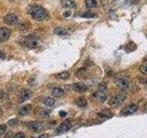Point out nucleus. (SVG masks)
<instances>
[{
	"label": "nucleus",
	"instance_id": "nucleus-35",
	"mask_svg": "<svg viewBox=\"0 0 147 138\" xmlns=\"http://www.w3.org/2000/svg\"><path fill=\"white\" fill-rule=\"evenodd\" d=\"M3 114V110L2 108H1V106H0V115H2Z\"/></svg>",
	"mask_w": 147,
	"mask_h": 138
},
{
	"label": "nucleus",
	"instance_id": "nucleus-19",
	"mask_svg": "<svg viewBox=\"0 0 147 138\" xmlns=\"http://www.w3.org/2000/svg\"><path fill=\"white\" fill-rule=\"evenodd\" d=\"M97 115L99 117H103V118H110L112 116V113L109 111H102V112H99Z\"/></svg>",
	"mask_w": 147,
	"mask_h": 138
},
{
	"label": "nucleus",
	"instance_id": "nucleus-26",
	"mask_svg": "<svg viewBox=\"0 0 147 138\" xmlns=\"http://www.w3.org/2000/svg\"><path fill=\"white\" fill-rule=\"evenodd\" d=\"M139 71L142 73V75H147V68H146V66H145L144 65H143V66H141L140 67H139Z\"/></svg>",
	"mask_w": 147,
	"mask_h": 138
},
{
	"label": "nucleus",
	"instance_id": "nucleus-34",
	"mask_svg": "<svg viewBox=\"0 0 147 138\" xmlns=\"http://www.w3.org/2000/svg\"><path fill=\"white\" fill-rule=\"evenodd\" d=\"M3 96H4V92H3L2 90H0V99H1Z\"/></svg>",
	"mask_w": 147,
	"mask_h": 138
},
{
	"label": "nucleus",
	"instance_id": "nucleus-2",
	"mask_svg": "<svg viewBox=\"0 0 147 138\" xmlns=\"http://www.w3.org/2000/svg\"><path fill=\"white\" fill-rule=\"evenodd\" d=\"M19 43L24 47H27V48L33 49L38 46L39 39L34 35H29V36L23 37L19 40Z\"/></svg>",
	"mask_w": 147,
	"mask_h": 138
},
{
	"label": "nucleus",
	"instance_id": "nucleus-9",
	"mask_svg": "<svg viewBox=\"0 0 147 138\" xmlns=\"http://www.w3.org/2000/svg\"><path fill=\"white\" fill-rule=\"evenodd\" d=\"M10 34H11L10 29H7V28H0V42L7 41L9 38Z\"/></svg>",
	"mask_w": 147,
	"mask_h": 138
},
{
	"label": "nucleus",
	"instance_id": "nucleus-11",
	"mask_svg": "<svg viewBox=\"0 0 147 138\" xmlns=\"http://www.w3.org/2000/svg\"><path fill=\"white\" fill-rule=\"evenodd\" d=\"M72 88L74 90H75V91L83 92L87 89V86L83 82H77V83H75V84H73Z\"/></svg>",
	"mask_w": 147,
	"mask_h": 138
},
{
	"label": "nucleus",
	"instance_id": "nucleus-27",
	"mask_svg": "<svg viewBox=\"0 0 147 138\" xmlns=\"http://www.w3.org/2000/svg\"><path fill=\"white\" fill-rule=\"evenodd\" d=\"M6 132H7V126L2 124V125H0V136L3 135V134H5Z\"/></svg>",
	"mask_w": 147,
	"mask_h": 138
},
{
	"label": "nucleus",
	"instance_id": "nucleus-30",
	"mask_svg": "<svg viewBox=\"0 0 147 138\" xmlns=\"http://www.w3.org/2000/svg\"><path fill=\"white\" fill-rule=\"evenodd\" d=\"M71 15H72V12H71L70 10H67V11L63 12V17H64V18H69Z\"/></svg>",
	"mask_w": 147,
	"mask_h": 138
},
{
	"label": "nucleus",
	"instance_id": "nucleus-7",
	"mask_svg": "<svg viewBox=\"0 0 147 138\" xmlns=\"http://www.w3.org/2000/svg\"><path fill=\"white\" fill-rule=\"evenodd\" d=\"M138 107L136 104H130L129 106L125 107L124 109L121 111V113L124 116H128V115H130V114H133L136 111H137Z\"/></svg>",
	"mask_w": 147,
	"mask_h": 138
},
{
	"label": "nucleus",
	"instance_id": "nucleus-3",
	"mask_svg": "<svg viewBox=\"0 0 147 138\" xmlns=\"http://www.w3.org/2000/svg\"><path fill=\"white\" fill-rule=\"evenodd\" d=\"M126 99V95L124 93H119V94H116L114 96L109 99V106L115 107L120 105L122 101H124V99Z\"/></svg>",
	"mask_w": 147,
	"mask_h": 138
},
{
	"label": "nucleus",
	"instance_id": "nucleus-24",
	"mask_svg": "<svg viewBox=\"0 0 147 138\" xmlns=\"http://www.w3.org/2000/svg\"><path fill=\"white\" fill-rule=\"evenodd\" d=\"M135 48H136L135 44L133 43V41H130V42L128 43V45L126 46V51H127V49H128V51H133Z\"/></svg>",
	"mask_w": 147,
	"mask_h": 138
},
{
	"label": "nucleus",
	"instance_id": "nucleus-29",
	"mask_svg": "<svg viewBox=\"0 0 147 138\" xmlns=\"http://www.w3.org/2000/svg\"><path fill=\"white\" fill-rule=\"evenodd\" d=\"M28 25H26V24H21V25H19V29H20V30H26L28 28Z\"/></svg>",
	"mask_w": 147,
	"mask_h": 138
},
{
	"label": "nucleus",
	"instance_id": "nucleus-14",
	"mask_svg": "<svg viewBox=\"0 0 147 138\" xmlns=\"http://www.w3.org/2000/svg\"><path fill=\"white\" fill-rule=\"evenodd\" d=\"M52 95L55 98H60L64 95V90H63V88L58 87H53V89H52Z\"/></svg>",
	"mask_w": 147,
	"mask_h": 138
},
{
	"label": "nucleus",
	"instance_id": "nucleus-20",
	"mask_svg": "<svg viewBox=\"0 0 147 138\" xmlns=\"http://www.w3.org/2000/svg\"><path fill=\"white\" fill-rule=\"evenodd\" d=\"M69 76H70V74H69V72H66V71H64V72H62L60 73L59 75H57V78H59V79H62V80H66L69 78Z\"/></svg>",
	"mask_w": 147,
	"mask_h": 138
},
{
	"label": "nucleus",
	"instance_id": "nucleus-13",
	"mask_svg": "<svg viewBox=\"0 0 147 138\" xmlns=\"http://www.w3.org/2000/svg\"><path fill=\"white\" fill-rule=\"evenodd\" d=\"M41 101L42 104H44L45 106H48V107H52L53 105L55 104V100L51 97H43L41 98Z\"/></svg>",
	"mask_w": 147,
	"mask_h": 138
},
{
	"label": "nucleus",
	"instance_id": "nucleus-10",
	"mask_svg": "<svg viewBox=\"0 0 147 138\" xmlns=\"http://www.w3.org/2000/svg\"><path fill=\"white\" fill-rule=\"evenodd\" d=\"M31 96V91L29 89H24L20 92V94L19 95V102H23L29 99V97Z\"/></svg>",
	"mask_w": 147,
	"mask_h": 138
},
{
	"label": "nucleus",
	"instance_id": "nucleus-12",
	"mask_svg": "<svg viewBox=\"0 0 147 138\" xmlns=\"http://www.w3.org/2000/svg\"><path fill=\"white\" fill-rule=\"evenodd\" d=\"M27 127H28L29 130H31V131L37 132L41 128V122H39V121H29V122L27 124Z\"/></svg>",
	"mask_w": 147,
	"mask_h": 138
},
{
	"label": "nucleus",
	"instance_id": "nucleus-15",
	"mask_svg": "<svg viewBox=\"0 0 147 138\" xmlns=\"http://www.w3.org/2000/svg\"><path fill=\"white\" fill-rule=\"evenodd\" d=\"M61 5L65 8H72V7H75V2H74L73 0H62Z\"/></svg>",
	"mask_w": 147,
	"mask_h": 138
},
{
	"label": "nucleus",
	"instance_id": "nucleus-6",
	"mask_svg": "<svg viewBox=\"0 0 147 138\" xmlns=\"http://www.w3.org/2000/svg\"><path fill=\"white\" fill-rule=\"evenodd\" d=\"M4 22L7 25H16L19 23V19L15 14H7L4 17Z\"/></svg>",
	"mask_w": 147,
	"mask_h": 138
},
{
	"label": "nucleus",
	"instance_id": "nucleus-36",
	"mask_svg": "<svg viewBox=\"0 0 147 138\" xmlns=\"http://www.w3.org/2000/svg\"><path fill=\"white\" fill-rule=\"evenodd\" d=\"M144 66H146V68H147V63H146V64H145Z\"/></svg>",
	"mask_w": 147,
	"mask_h": 138
},
{
	"label": "nucleus",
	"instance_id": "nucleus-22",
	"mask_svg": "<svg viewBox=\"0 0 147 138\" xmlns=\"http://www.w3.org/2000/svg\"><path fill=\"white\" fill-rule=\"evenodd\" d=\"M86 74H87V71H86V69L83 67L77 69L76 72H75V75H76L78 78H83V76L86 75Z\"/></svg>",
	"mask_w": 147,
	"mask_h": 138
},
{
	"label": "nucleus",
	"instance_id": "nucleus-21",
	"mask_svg": "<svg viewBox=\"0 0 147 138\" xmlns=\"http://www.w3.org/2000/svg\"><path fill=\"white\" fill-rule=\"evenodd\" d=\"M85 3H86V6L89 8H93L96 6V0H86Z\"/></svg>",
	"mask_w": 147,
	"mask_h": 138
},
{
	"label": "nucleus",
	"instance_id": "nucleus-5",
	"mask_svg": "<svg viewBox=\"0 0 147 138\" xmlns=\"http://www.w3.org/2000/svg\"><path fill=\"white\" fill-rule=\"evenodd\" d=\"M72 128V124L69 120H66L61 124L57 129H56V133H66L68 132L70 129Z\"/></svg>",
	"mask_w": 147,
	"mask_h": 138
},
{
	"label": "nucleus",
	"instance_id": "nucleus-18",
	"mask_svg": "<svg viewBox=\"0 0 147 138\" xmlns=\"http://www.w3.org/2000/svg\"><path fill=\"white\" fill-rule=\"evenodd\" d=\"M75 103H76L77 106L81 107V108H85V107L87 106V100L84 97H79L78 99H76Z\"/></svg>",
	"mask_w": 147,
	"mask_h": 138
},
{
	"label": "nucleus",
	"instance_id": "nucleus-33",
	"mask_svg": "<svg viewBox=\"0 0 147 138\" xmlns=\"http://www.w3.org/2000/svg\"><path fill=\"white\" fill-rule=\"evenodd\" d=\"M38 138H48V134H43V135L39 136Z\"/></svg>",
	"mask_w": 147,
	"mask_h": 138
},
{
	"label": "nucleus",
	"instance_id": "nucleus-28",
	"mask_svg": "<svg viewBox=\"0 0 147 138\" xmlns=\"http://www.w3.org/2000/svg\"><path fill=\"white\" fill-rule=\"evenodd\" d=\"M12 138H25V134L23 133H18Z\"/></svg>",
	"mask_w": 147,
	"mask_h": 138
},
{
	"label": "nucleus",
	"instance_id": "nucleus-32",
	"mask_svg": "<svg viewBox=\"0 0 147 138\" xmlns=\"http://www.w3.org/2000/svg\"><path fill=\"white\" fill-rule=\"evenodd\" d=\"M59 114H60L61 117H64V116H66V115H67V113H66L65 112H59Z\"/></svg>",
	"mask_w": 147,
	"mask_h": 138
},
{
	"label": "nucleus",
	"instance_id": "nucleus-31",
	"mask_svg": "<svg viewBox=\"0 0 147 138\" xmlns=\"http://www.w3.org/2000/svg\"><path fill=\"white\" fill-rule=\"evenodd\" d=\"M6 58V54L3 53L2 51H0V59H5Z\"/></svg>",
	"mask_w": 147,
	"mask_h": 138
},
{
	"label": "nucleus",
	"instance_id": "nucleus-4",
	"mask_svg": "<svg viewBox=\"0 0 147 138\" xmlns=\"http://www.w3.org/2000/svg\"><path fill=\"white\" fill-rule=\"evenodd\" d=\"M115 83L117 87L121 90H127L130 87V82L129 80L125 78H117L115 80Z\"/></svg>",
	"mask_w": 147,
	"mask_h": 138
},
{
	"label": "nucleus",
	"instance_id": "nucleus-8",
	"mask_svg": "<svg viewBox=\"0 0 147 138\" xmlns=\"http://www.w3.org/2000/svg\"><path fill=\"white\" fill-rule=\"evenodd\" d=\"M93 97H94L96 100H99V101L104 102L107 99V94L103 89H100V88H99V89H97L96 91L94 92Z\"/></svg>",
	"mask_w": 147,
	"mask_h": 138
},
{
	"label": "nucleus",
	"instance_id": "nucleus-16",
	"mask_svg": "<svg viewBox=\"0 0 147 138\" xmlns=\"http://www.w3.org/2000/svg\"><path fill=\"white\" fill-rule=\"evenodd\" d=\"M30 108H31V105H26V106L21 107L19 111V114L20 116H25L27 114H29L30 112Z\"/></svg>",
	"mask_w": 147,
	"mask_h": 138
},
{
	"label": "nucleus",
	"instance_id": "nucleus-17",
	"mask_svg": "<svg viewBox=\"0 0 147 138\" xmlns=\"http://www.w3.org/2000/svg\"><path fill=\"white\" fill-rule=\"evenodd\" d=\"M54 33L56 35H59V36H66L68 35L67 29H64V28H61V27H58L54 29Z\"/></svg>",
	"mask_w": 147,
	"mask_h": 138
},
{
	"label": "nucleus",
	"instance_id": "nucleus-23",
	"mask_svg": "<svg viewBox=\"0 0 147 138\" xmlns=\"http://www.w3.org/2000/svg\"><path fill=\"white\" fill-rule=\"evenodd\" d=\"M49 114H50V111H47L46 109H41V112H40V115H41L42 118H47V117H49Z\"/></svg>",
	"mask_w": 147,
	"mask_h": 138
},
{
	"label": "nucleus",
	"instance_id": "nucleus-25",
	"mask_svg": "<svg viewBox=\"0 0 147 138\" xmlns=\"http://www.w3.org/2000/svg\"><path fill=\"white\" fill-rule=\"evenodd\" d=\"M95 16V13L92 12V11H87V12H85L84 14L81 15V17L83 18H92Z\"/></svg>",
	"mask_w": 147,
	"mask_h": 138
},
{
	"label": "nucleus",
	"instance_id": "nucleus-1",
	"mask_svg": "<svg viewBox=\"0 0 147 138\" xmlns=\"http://www.w3.org/2000/svg\"><path fill=\"white\" fill-rule=\"evenodd\" d=\"M29 13L30 14L34 20H43L47 17V11L44 9L43 7L39 5H33L29 7Z\"/></svg>",
	"mask_w": 147,
	"mask_h": 138
}]
</instances>
